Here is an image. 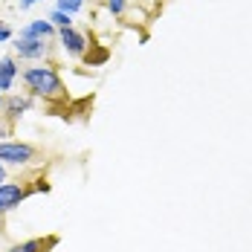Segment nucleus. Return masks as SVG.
Returning a JSON list of instances; mask_svg holds the SVG:
<instances>
[{"label": "nucleus", "mask_w": 252, "mask_h": 252, "mask_svg": "<svg viewBox=\"0 0 252 252\" xmlns=\"http://www.w3.org/2000/svg\"><path fill=\"white\" fill-rule=\"evenodd\" d=\"M26 90H29V96H35V99H44V101H52V99H64V81L58 76V67L52 64V61H41V64H35V67H26L24 73Z\"/></svg>", "instance_id": "obj_1"}, {"label": "nucleus", "mask_w": 252, "mask_h": 252, "mask_svg": "<svg viewBox=\"0 0 252 252\" xmlns=\"http://www.w3.org/2000/svg\"><path fill=\"white\" fill-rule=\"evenodd\" d=\"M38 148L29 142H18V139H3L0 142V162L3 165H29L35 162Z\"/></svg>", "instance_id": "obj_2"}, {"label": "nucleus", "mask_w": 252, "mask_h": 252, "mask_svg": "<svg viewBox=\"0 0 252 252\" xmlns=\"http://www.w3.org/2000/svg\"><path fill=\"white\" fill-rule=\"evenodd\" d=\"M12 50H15V58H18V61H35V64H41V61L50 55V41L18 38V41L12 44Z\"/></svg>", "instance_id": "obj_3"}, {"label": "nucleus", "mask_w": 252, "mask_h": 252, "mask_svg": "<svg viewBox=\"0 0 252 252\" xmlns=\"http://www.w3.org/2000/svg\"><path fill=\"white\" fill-rule=\"evenodd\" d=\"M58 44H61V50L67 52L70 58H81V55H87V35L84 32H78L76 26H70V29H58V38H55Z\"/></svg>", "instance_id": "obj_4"}, {"label": "nucleus", "mask_w": 252, "mask_h": 252, "mask_svg": "<svg viewBox=\"0 0 252 252\" xmlns=\"http://www.w3.org/2000/svg\"><path fill=\"white\" fill-rule=\"evenodd\" d=\"M29 186L24 183H3L0 186V215H9V212H15L21 203L29 197Z\"/></svg>", "instance_id": "obj_5"}, {"label": "nucleus", "mask_w": 252, "mask_h": 252, "mask_svg": "<svg viewBox=\"0 0 252 252\" xmlns=\"http://www.w3.org/2000/svg\"><path fill=\"white\" fill-rule=\"evenodd\" d=\"M32 104H35V96H29V93H9L0 116H3L6 122H18L24 113H29V110H32Z\"/></svg>", "instance_id": "obj_6"}, {"label": "nucleus", "mask_w": 252, "mask_h": 252, "mask_svg": "<svg viewBox=\"0 0 252 252\" xmlns=\"http://www.w3.org/2000/svg\"><path fill=\"white\" fill-rule=\"evenodd\" d=\"M18 38H35V41H52V38H58V29L47 21V18H35V21H29L26 26H21V32H18Z\"/></svg>", "instance_id": "obj_7"}, {"label": "nucleus", "mask_w": 252, "mask_h": 252, "mask_svg": "<svg viewBox=\"0 0 252 252\" xmlns=\"http://www.w3.org/2000/svg\"><path fill=\"white\" fill-rule=\"evenodd\" d=\"M21 73H24V70L18 67V58H15V55H3V58H0V93H3V96L12 93V87H15V81H18Z\"/></svg>", "instance_id": "obj_8"}, {"label": "nucleus", "mask_w": 252, "mask_h": 252, "mask_svg": "<svg viewBox=\"0 0 252 252\" xmlns=\"http://www.w3.org/2000/svg\"><path fill=\"white\" fill-rule=\"evenodd\" d=\"M55 244H58L55 235H50V238H29V241H21V244H12L9 252H50Z\"/></svg>", "instance_id": "obj_9"}, {"label": "nucleus", "mask_w": 252, "mask_h": 252, "mask_svg": "<svg viewBox=\"0 0 252 252\" xmlns=\"http://www.w3.org/2000/svg\"><path fill=\"white\" fill-rule=\"evenodd\" d=\"M47 21H50L55 29H70V26H73V15H67V12H61V9H55V12L47 15Z\"/></svg>", "instance_id": "obj_10"}, {"label": "nucleus", "mask_w": 252, "mask_h": 252, "mask_svg": "<svg viewBox=\"0 0 252 252\" xmlns=\"http://www.w3.org/2000/svg\"><path fill=\"white\" fill-rule=\"evenodd\" d=\"M104 6H107V12H110L113 18H122L127 12V0H104Z\"/></svg>", "instance_id": "obj_11"}, {"label": "nucleus", "mask_w": 252, "mask_h": 252, "mask_svg": "<svg viewBox=\"0 0 252 252\" xmlns=\"http://www.w3.org/2000/svg\"><path fill=\"white\" fill-rule=\"evenodd\" d=\"M55 9H61V12H67V15H76V12L84 9V0H58Z\"/></svg>", "instance_id": "obj_12"}, {"label": "nucleus", "mask_w": 252, "mask_h": 252, "mask_svg": "<svg viewBox=\"0 0 252 252\" xmlns=\"http://www.w3.org/2000/svg\"><path fill=\"white\" fill-rule=\"evenodd\" d=\"M12 38H15V29L6 24V21H0V44H9Z\"/></svg>", "instance_id": "obj_13"}, {"label": "nucleus", "mask_w": 252, "mask_h": 252, "mask_svg": "<svg viewBox=\"0 0 252 252\" xmlns=\"http://www.w3.org/2000/svg\"><path fill=\"white\" fill-rule=\"evenodd\" d=\"M35 3H44V0H18V9H21V12H26V9H32Z\"/></svg>", "instance_id": "obj_14"}, {"label": "nucleus", "mask_w": 252, "mask_h": 252, "mask_svg": "<svg viewBox=\"0 0 252 252\" xmlns=\"http://www.w3.org/2000/svg\"><path fill=\"white\" fill-rule=\"evenodd\" d=\"M3 183H9V174H6V165L0 162V186H3Z\"/></svg>", "instance_id": "obj_15"}, {"label": "nucleus", "mask_w": 252, "mask_h": 252, "mask_svg": "<svg viewBox=\"0 0 252 252\" xmlns=\"http://www.w3.org/2000/svg\"><path fill=\"white\" fill-rule=\"evenodd\" d=\"M0 235H6V220H3V215H0Z\"/></svg>", "instance_id": "obj_16"}, {"label": "nucleus", "mask_w": 252, "mask_h": 252, "mask_svg": "<svg viewBox=\"0 0 252 252\" xmlns=\"http://www.w3.org/2000/svg\"><path fill=\"white\" fill-rule=\"evenodd\" d=\"M3 104H6V96H3V93H0V113H3Z\"/></svg>", "instance_id": "obj_17"}]
</instances>
